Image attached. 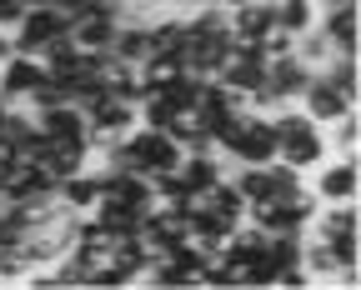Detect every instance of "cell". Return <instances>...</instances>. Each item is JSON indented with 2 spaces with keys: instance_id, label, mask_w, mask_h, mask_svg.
Returning a JSON list of instances; mask_svg holds the SVG:
<instances>
[{
  "instance_id": "obj_1",
  "label": "cell",
  "mask_w": 361,
  "mask_h": 290,
  "mask_svg": "<svg viewBox=\"0 0 361 290\" xmlns=\"http://www.w3.org/2000/svg\"><path fill=\"white\" fill-rule=\"evenodd\" d=\"M126 156L141 175H161V170H176L180 165V145L166 135V130H151V125H130L126 130Z\"/></svg>"
},
{
  "instance_id": "obj_2",
  "label": "cell",
  "mask_w": 361,
  "mask_h": 290,
  "mask_svg": "<svg viewBox=\"0 0 361 290\" xmlns=\"http://www.w3.org/2000/svg\"><path fill=\"white\" fill-rule=\"evenodd\" d=\"M66 30H71V15L61 6H25L20 25L11 30V45L20 56H40L45 45H51L56 35H66Z\"/></svg>"
},
{
  "instance_id": "obj_3",
  "label": "cell",
  "mask_w": 361,
  "mask_h": 290,
  "mask_svg": "<svg viewBox=\"0 0 361 290\" xmlns=\"http://www.w3.org/2000/svg\"><path fill=\"white\" fill-rule=\"evenodd\" d=\"M231 165H266V160H276V130H271V120L261 111H246L236 140L221 151Z\"/></svg>"
},
{
  "instance_id": "obj_4",
  "label": "cell",
  "mask_w": 361,
  "mask_h": 290,
  "mask_svg": "<svg viewBox=\"0 0 361 290\" xmlns=\"http://www.w3.org/2000/svg\"><path fill=\"white\" fill-rule=\"evenodd\" d=\"M40 196H56V175L45 170L40 160H16L6 170V185H0V201L11 206H25V201H40Z\"/></svg>"
},
{
  "instance_id": "obj_5",
  "label": "cell",
  "mask_w": 361,
  "mask_h": 290,
  "mask_svg": "<svg viewBox=\"0 0 361 290\" xmlns=\"http://www.w3.org/2000/svg\"><path fill=\"white\" fill-rule=\"evenodd\" d=\"M331 151H326V135H322V125H306V130H296V135H281L276 140V160H286L291 170H316Z\"/></svg>"
},
{
  "instance_id": "obj_6",
  "label": "cell",
  "mask_w": 361,
  "mask_h": 290,
  "mask_svg": "<svg viewBox=\"0 0 361 290\" xmlns=\"http://www.w3.org/2000/svg\"><path fill=\"white\" fill-rule=\"evenodd\" d=\"M316 125H331L336 115H346V111H356V101H351V95H341L331 80H322V75H311L306 80V90H301V101H296Z\"/></svg>"
},
{
  "instance_id": "obj_7",
  "label": "cell",
  "mask_w": 361,
  "mask_h": 290,
  "mask_svg": "<svg viewBox=\"0 0 361 290\" xmlns=\"http://www.w3.org/2000/svg\"><path fill=\"white\" fill-rule=\"evenodd\" d=\"M45 80V65H40V56H20V51H11L6 61H0V95H6L11 106H20L25 95L35 90Z\"/></svg>"
},
{
  "instance_id": "obj_8",
  "label": "cell",
  "mask_w": 361,
  "mask_h": 290,
  "mask_svg": "<svg viewBox=\"0 0 361 290\" xmlns=\"http://www.w3.org/2000/svg\"><path fill=\"white\" fill-rule=\"evenodd\" d=\"M316 201L331 206V201H356V156H336L316 165Z\"/></svg>"
},
{
  "instance_id": "obj_9",
  "label": "cell",
  "mask_w": 361,
  "mask_h": 290,
  "mask_svg": "<svg viewBox=\"0 0 361 290\" xmlns=\"http://www.w3.org/2000/svg\"><path fill=\"white\" fill-rule=\"evenodd\" d=\"M216 80H221L226 90H236V95H246V101H251V95L261 90V80H266V61H261V56H246V51H236V45H231V51H226V65L216 70Z\"/></svg>"
},
{
  "instance_id": "obj_10",
  "label": "cell",
  "mask_w": 361,
  "mask_h": 290,
  "mask_svg": "<svg viewBox=\"0 0 361 290\" xmlns=\"http://www.w3.org/2000/svg\"><path fill=\"white\" fill-rule=\"evenodd\" d=\"M90 160V145H85V135H61V140H51L45 145V156H40V165L51 170L56 180H66V175H75V170H85Z\"/></svg>"
},
{
  "instance_id": "obj_11",
  "label": "cell",
  "mask_w": 361,
  "mask_h": 290,
  "mask_svg": "<svg viewBox=\"0 0 361 290\" xmlns=\"http://www.w3.org/2000/svg\"><path fill=\"white\" fill-rule=\"evenodd\" d=\"M56 201H61L71 215L96 210V201H101V175H96V165H85V170H75V175L56 180Z\"/></svg>"
},
{
  "instance_id": "obj_12",
  "label": "cell",
  "mask_w": 361,
  "mask_h": 290,
  "mask_svg": "<svg viewBox=\"0 0 361 290\" xmlns=\"http://www.w3.org/2000/svg\"><path fill=\"white\" fill-rule=\"evenodd\" d=\"M356 6H336V11H316V25H322V35L331 40V51H346L356 56Z\"/></svg>"
},
{
  "instance_id": "obj_13",
  "label": "cell",
  "mask_w": 361,
  "mask_h": 290,
  "mask_svg": "<svg viewBox=\"0 0 361 290\" xmlns=\"http://www.w3.org/2000/svg\"><path fill=\"white\" fill-rule=\"evenodd\" d=\"M111 56L126 61V65H141V61L151 56V35H146V25H141V20H121L116 35H111Z\"/></svg>"
},
{
  "instance_id": "obj_14",
  "label": "cell",
  "mask_w": 361,
  "mask_h": 290,
  "mask_svg": "<svg viewBox=\"0 0 361 290\" xmlns=\"http://www.w3.org/2000/svg\"><path fill=\"white\" fill-rule=\"evenodd\" d=\"M35 125L51 135V140H61V135H85V111L71 106V101H61V106H51V111H35Z\"/></svg>"
},
{
  "instance_id": "obj_15",
  "label": "cell",
  "mask_w": 361,
  "mask_h": 290,
  "mask_svg": "<svg viewBox=\"0 0 361 290\" xmlns=\"http://www.w3.org/2000/svg\"><path fill=\"white\" fill-rule=\"evenodd\" d=\"M322 135H326V151H336V156H356V145H361V120H356V111L336 115L331 125H322Z\"/></svg>"
},
{
  "instance_id": "obj_16",
  "label": "cell",
  "mask_w": 361,
  "mask_h": 290,
  "mask_svg": "<svg viewBox=\"0 0 361 290\" xmlns=\"http://www.w3.org/2000/svg\"><path fill=\"white\" fill-rule=\"evenodd\" d=\"M316 75H322V80H331L341 95H351V101L361 95V85H356V56H346V51H331V56H326V65L316 70Z\"/></svg>"
},
{
  "instance_id": "obj_17",
  "label": "cell",
  "mask_w": 361,
  "mask_h": 290,
  "mask_svg": "<svg viewBox=\"0 0 361 290\" xmlns=\"http://www.w3.org/2000/svg\"><path fill=\"white\" fill-rule=\"evenodd\" d=\"M276 25L286 35H301L316 25V0H276Z\"/></svg>"
},
{
  "instance_id": "obj_18",
  "label": "cell",
  "mask_w": 361,
  "mask_h": 290,
  "mask_svg": "<svg viewBox=\"0 0 361 290\" xmlns=\"http://www.w3.org/2000/svg\"><path fill=\"white\" fill-rule=\"evenodd\" d=\"M336 6H356V0H316V11H336Z\"/></svg>"
},
{
  "instance_id": "obj_19",
  "label": "cell",
  "mask_w": 361,
  "mask_h": 290,
  "mask_svg": "<svg viewBox=\"0 0 361 290\" xmlns=\"http://www.w3.org/2000/svg\"><path fill=\"white\" fill-rule=\"evenodd\" d=\"M176 11H196V6H211V0H171Z\"/></svg>"
},
{
  "instance_id": "obj_20",
  "label": "cell",
  "mask_w": 361,
  "mask_h": 290,
  "mask_svg": "<svg viewBox=\"0 0 361 290\" xmlns=\"http://www.w3.org/2000/svg\"><path fill=\"white\" fill-rule=\"evenodd\" d=\"M11 51H16V45H11V30H0V61H6Z\"/></svg>"
}]
</instances>
